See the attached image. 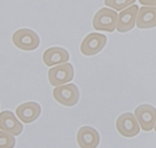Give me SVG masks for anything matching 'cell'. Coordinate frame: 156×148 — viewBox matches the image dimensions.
<instances>
[{
  "label": "cell",
  "instance_id": "cell-13",
  "mask_svg": "<svg viewBox=\"0 0 156 148\" xmlns=\"http://www.w3.org/2000/svg\"><path fill=\"white\" fill-rule=\"evenodd\" d=\"M136 27L141 29L156 27V7H140L136 15Z\"/></svg>",
  "mask_w": 156,
  "mask_h": 148
},
{
  "label": "cell",
  "instance_id": "cell-5",
  "mask_svg": "<svg viewBox=\"0 0 156 148\" xmlns=\"http://www.w3.org/2000/svg\"><path fill=\"white\" fill-rule=\"evenodd\" d=\"M73 68L71 64H62L48 70V79L50 84L58 86L72 81L73 79Z\"/></svg>",
  "mask_w": 156,
  "mask_h": 148
},
{
  "label": "cell",
  "instance_id": "cell-2",
  "mask_svg": "<svg viewBox=\"0 0 156 148\" xmlns=\"http://www.w3.org/2000/svg\"><path fill=\"white\" fill-rule=\"evenodd\" d=\"M12 42L16 47L24 51L37 49L40 43L39 37L35 32L27 28L16 31L12 35Z\"/></svg>",
  "mask_w": 156,
  "mask_h": 148
},
{
  "label": "cell",
  "instance_id": "cell-16",
  "mask_svg": "<svg viewBox=\"0 0 156 148\" xmlns=\"http://www.w3.org/2000/svg\"><path fill=\"white\" fill-rule=\"evenodd\" d=\"M139 2L141 5L156 6V0H139Z\"/></svg>",
  "mask_w": 156,
  "mask_h": 148
},
{
  "label": "cell",
  "instance_id": "cell-6",
  "mask_svg": "<svg viewBox=\"0 0 156 148\" xmlns=\"http://www.w3.org/2000/svg\"><path fill=\"white\" fill-rule=\"evenodd\" d=\"M134 115L141 129L144 132L152 130L156 122V109L149 104H142L135 109Z\"/></svg>",
  "mask_w": 156,
  "mask_h": 148
},
{
  "label": "cell",
  "instance_id": "cell-9",
  "mask_svg": "<svg viewBox=\"0 0 156 148\" xmlns=\"http://www.w3.org/2000/svg\"><path fill=\"white\" fill-rule=\"evenodd\" d=\"M99 141L98 132L90 126L81 127L76 134V142L80 148H96Z\"/></svg>",
  "mask_w": 156,
  "mask_h": 148
},
{
  "label": "cell",
  "instance_id": "cell-15",
  "mask_svg": "<svg viewBox=\"0 0 156 148\" xmlns=\"http://www.w3.org/2000/svg\"><path fill=\"white\" fill-rule=\"evenodd\" d=\"M16 144V139L12 135L0 131V148H13Z\"/></svg>",
  "mask_w": 156,
  "mask_h": 148
},
{
  "label": "cell",
  "instance_id": "cell-14",
  "mask_svg": "<svg viewBox=\"0 0 156 148\" xmlns=\"http://www.w3.org/2000/svg\"><path fill=\"white\" fill-rule=\"evenodd\" d=\"M136 0H105V5L113 8L116 11H120L128 6L134 3Z\"/></svg>",
  "mask_w": 156,
  "mask_h": 148
},
{
  "label": "cell",
  "instance_id": "cell-8",
  "mask_svg": "<svg viewBox=\"0 0 156 148\" xmlns=\"http://www.w3.org/2000/svg\"><path fill=\"white\" fill-rule=\"evenodd\" d=\"M139 7L137 5H133L122 10L118 14V20L116 24V30L119 32H126L131 30L136 23V15Z\"/></svg>",
  "mask_w": 156,
  "mask_h": 148
},
{
  "label": "cell",
  "instance_id": "cell-7",
  "mask_svg": "<svg viewBox=\"0 0 156 148\" xmlns=\"http://www.w3.org/2000/svg\"><path fill=\"white\" fill-rule=\"evenodd\" d=\"M106 36L98 33L87 35L80 44V51L85 56H93L99 53L106 44Z\"/></svg>",
  "mask_w": 156,
  "mask_h": 148
},
{
  "label": "cell",
  "instance_id": "cell-3",
  "mask_svg": "<svg viewBox=\"0 0 156 148\" xmlns=\"http://www.w3.org/2000/svg\"><path fill=\"white\" fill-rule=\"evenodd\" d=\"M52 95L56 102L65 107H72L77 103L80 94L74 84L59 86L53 89Z\"/></svg>",
  "mask_w": 156,
  "mask_h": 148
},
{
  "label": "cell",
  "instance_id": "cell-10",
  "mask_svg": "<svg viewBox=\"0 0 156 148\" xmlns=\"http://www.w3.org/2000/svg\"><path fill=\"white\" fill-rule=\"evenodd\" d=\"M0 129L12 136H19L23 131V125L13 113L4 111L0 113Z\"/></svg>",
  "mask_w": 156,
  "mask_h": 148
},
{
  "label": "cell",
  "instance_id": "cell-11",
  "mask_svg": "<svg viewBox=\"0 0 156 148\" xmlns=\"http://www.w3.org/2000/svg\"><path fill=\"white\" fill-rule=\"evenodd\" d=\"M41 114V107L34 102L20 104L16 109V114L23 123L28 124L35 121Z\"/></svg>",
  "mask_w": 156,
  "mask_h": 148
},
{
  "label": "cell",
  "instance_id": "cell-17",
  "mask_svg": "<svg viewBox=\"0 0 156 148\" xmlns=\"http://www.w3.org/2000/svg\"><path fill=\"white\" fill-rule=\"evenodd\" d=\"M154 131H155V132H156V123H155V125H154Z\"/></svg>",
  "mask_w": 156,
  "mask_h": 148
},
{
  "label": "cell",
  "instance_id": "cell-1",
  "mask_svg": "<svg viewBox=\"0 0 156 148\" xmlns=\"http://www.w3.org/2000/svg\"><path fill=\"white\" fill-rule=\"evenodd\" d=\"M118 14L108 8H101L93 17L92 25L95 30L112 32L116 28Z\"/></svg>",
  "mask_w": 156,
  "mask_h": 148
},
{
  "label": "cell",
  "instance_id": "cell-12",
  "mask_svg": "<svg viewBox=\"0 0 156 148\" xmlns=\"http://www.w3.org/2000/svg\"><path fill=\"white\" fill-rule=\"evenodd\" d=\"M69 58V56L67 51L60 47H51L48 49L42 55L43 62L48 67L67 62Z\"/></svg>",
  "mask_w": 156,
  "mask_h": 148
},
{
  "label": "cell",
  "instance_id": "cell-4",
  "mask_svg": "<svg viewBox=\"0 0 156 148\" xmlns=\"http://www.w3.org/2000/svg\"><path fill=\"white\" fill-rule=\"evenodd\" d=\"M116 129L121 136L132 138L140 132V125L132 113H124L117 118Z\"/></svg>",
  "mask_w": 156,
  "mask_h": 148
}]
</instances>
